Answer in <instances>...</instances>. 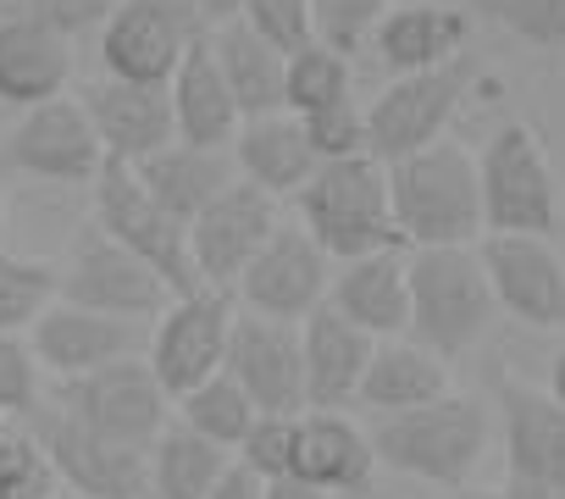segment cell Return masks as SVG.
Returning <instances> with one entry per match:
<instances>
[{
	"label": "cell",
	"instance_id": "6da1fadb",
	"mask_svg": "<svg viewBox=\"0 0 565 499\" xmlns=\"http://www.w3.org/2000/svg\"><path fill=\"white\" fill-rule=\"evenodd\" d=\"M493 411L471 394H444L422 411H399V416H377L372 422V449L377 466L433 482V488H466L471 471L488 460L493 444Z\"/></svg>",
	"mask_w": 565,
	"mask_h": 499
},
{
	"label": "cell",
	"instance_id": "7a4b0ae2",
	"mask_svg": "<svg viewBox=\"0 0 565 499\" xmlns=\"http://www.w3.org/2000/svg\"><path fill=\"white\" fill-rule=\"evenodd\" d=\"M388 200H394L405 250H444V244L482 238L477 156H466L449 139L388 161Z\"/></svg>",
	"mask_w": 565,
	"mask_h": 499
},
{
	"label": "cell",
	"instance_id": "3957f363",
	"mask_svg": "<svg viewBox=\"0 0 565 499\" xmlns=\"http://www.w3.org/2000/svg\"><path fill=\"white\" fill-rule=\"evenodd\" d=\"M295 205H300V227L333 262L405 250L399 222H394V200H388V161H377L372 150L344 156V161H322L317 178L295 194Z\"/></svg>",
	"mask_w": 565,
	"mask_h": 499
},
{
	"label": "cell",
	"instance_id": "277c9868",
	"mask_svg": "<svg viewBox=\"0 0 565 499\" xmlns=\"http://www.w3.org/2000/svg\"><path fill=\"white\" fill-rule=\"evenodd\" d=\"M493 284L471 244H444V250H411V333L449 367L482 344L493 328Z\"/></svg>",
	"mask_w": 565,
	"mask_h": 499
},
{
	"label": "cell",
	"instance_id": "5b68a950",
	"mask_svg": "<svg viewBox=\"0 0 565 499\" xmlns=\"http://www.w3.org/2000/svg\"><path fill=\"white\" fill-rule=\"evenodd\" d=\"M477 189H482V238L488 233L548 238L559 222V183H554L537 128H526V123L493 128V139L477 156Z\"/></svg>",
	"mask_w": 565,
	"mask_h": 499
},
{
	"label": "cell",
	"instance_id": "8992f818",
	"mask_svg": "<svg viewBox=\"0 0 565 499\" xmlns=\"http://www.w3.org/2000/svg\"><path fill=\"white\" fill-rule=\"evenodd\" d=\"M89 189H95V227L106 238H117L122 250H134V256L172 289V300L205 289L200 273H194V256H189V227L139 183L134 167L106 161Z\"/></svg>",
	"mask_w": 565,
	"mask_h": 499
},
{
	"label": "cell",
	"instance_id": "52a82bcc",
	"mask_svg": "<svg viewBox=\"0 0 565 499\" xmlns=\"http://www.w3.org/2000/svg\"><path fill=\"white\" fill-rule=\"evenodd\" d=\"M45 400L56 411H67L73 422H84L89 433L117 438V444H134V449H150L161 438V427L172 422V400L156 383V372H150L145 355H128V361H111L100 372L67 378Z\"/></svg>",
	"mask_w": 565,
	"mask_h": 499
},
{
	"label": "cell",
	"instance_id": "ba28073f",
	"mask_svg": "<svg viewBox=\"0 0 565 499\" xmlns=\"http://www.w3.org/2000/svg\"><path fill=\"white\" fill-rule=\"evenodd\" d=\"M471 84H477L471 56H455L449 67L388 78V89L366 106V150L377 161H399V156H416V150L438 145L444 128L455 123V112L466 106Z\"/></svg>",
	"mask_w": 565,
	"mask_h": 499
},
{
	"label": "cell",
	"instance_id": "9c48e42d",
	"mask_svg": "<svg viewBox=\"0 0 565 499\" xmlns=\"http://www.w3.org/2000/svg\"><path fill=\"white\" fill-rule=\"evenodd\" d=\"M106 167V145L84 112V100H45L18 112V123L0 134V172L40 178V183H95Z\"/></svg>",
	"mask_w": 565,
	"mask_h": 499
},
{
	"label": "cell",
	"instance_id": "30bf717a",
	"mask_svg": "<svg viewBox=\"0 0 565 499\" xmlns=\"http://www.w3.org/2000/svg\"><path fill=\"white\" fill-rule=\"evenodd\" d=\"M233 295L222 289H200V295H183L172 300L161 317H156V333L145 344V361L156 372V383L167 389V400L178 405L189 389L211 383L222 367H227V333H233Z\"/></svg>",
	"mask_w": 565,
	"mask_h": 499
},
{
	"label": "cell",
	"instance_id": "8fae6325",
	"mask_svg": "<svg viewBox=\"0 0 565 499\" xmlns=\"http://www.w3.org/2000/svg\"><path fill=\"white\" fill-rule=\"evenodd\" d=\"M29 427L45 444V455L56 466V482L67 493H84V499H150V449L100 438L84 422H73L67 411H56L51 400L29 416Z\"/></svg>",
	"mask_w": 565,
	"mask_h": 499
},
{
	"label": "cell",
	"instance_id": "7c38bea8",
	"mask_svg": "<svg viewBox=\"0 0 565 499\" xmlns=\"http://www.w3.org/2000/svg\"><path fill=\"white\" fill-rule=\"evenodd\" d=\"M282 227L277 216V194L233 178L194 222H189V256H194V273L205 289H222L233 295L238 278L255 267V256L271 244V233Z\"/></svg>",
	"mask_w": 565,
	"mask_h": 499
},
{
	"label": "cell",
	"instance_id": "4fadbf2b",
	"mask_svg": "<svg viewBox=\"0 0 565 499\" xmlns=\"http://www.w3.org/2000/svg\"><path fill=\"white\" fill-rule=\"evenodd\" d=\"M328 289H333V256L300 222H282L233 295H238V311H249V317L300 328L311 311L328 306Z\"/></svg>",
	"mask_w": 565,
	"mask_h": 499
},
{
	"label": "cell",
	"instance_id": "5bb4252c",
	"mask_svg": "<svg viewBox=\"0 0 565 499\" xmlns=\"http://www.w3.org/2000/svg\"><path fill=\"white\" fill-rule=\"evenodd\" d=\"M62 300L145 328V322H156L172 306V289L134 256V250H122L117 238H106L100 227H89L73 244V262L62 267Z\"/></svg>",
	"mask_w": 565,
	"mask_h": 499
},
{
	"label": "cell",
	"instance_id": "9a60e30c",
	"mask_svg": "<svg viewBox=\"0 0 565 499\" xmlns=\"http://www.w3.org/2000/svg\"><path fill=\"white\" fill-rule=\"evenodd\" d=\"M482 267L493 284L499 311L537 333H565V262L559 250L537 233H488L482 238Z\"/></svg>",
	"mask_w": 565,
	"mask_h": 499
},
{
	"label": "cell",
	"instance_id": "2e32d148",
	"mask_svg": "<svg viewBox=\"0 0 565 499\" xmlns=\"http://www.w3.org/2000/svg\"><path fill=\"white\" fill-rule=\"evenodd\" d=\"M266 416H300L311 411L306 400V350L295 322H266L238 311L227 333V367H222Z\"/></svg>",
	"mask_w": 565,
	"mask_h": 499
},
{
	"label": "cell",
	"instance_id": "e0dca14e",
	"mask_svg": "<svg viewBox=\"0 0 565 499\" xmlns=\"http://www.w3.org/2000/svg\"><path fill=\"white\" fill-rule=\"evenodd\" d=\"M493 422L504 471L521 482H543L565 493V405L548 389H532L521 378L493 383Z\"/></svg>",
	"mask_w": 565,
	"mask_h": 499
},
{
	"label": "cell",
	"instance_id": "ac0fdd59",
	"mask_svg": "<svg viewBox=\"0 0 565 499\" xmlns=\"http://www.w3.org/2000/svg\"><path fill=\"white\" fill-rule=\"evenodd\" d=\"M84 112L106 145V161L139 167L156 150H167L178 139V117H172V89L167 84H122V78H100L84 89Z\"/></svg>",
	"mask_w": 565,
	"mask_h": 499
},
{
	"label": "cell",
	"instance_id": "d6986e66",
	"mask_svg": "<svg viewBox=\"0 0 565 499\" xmlns=\"http://www.w3.org/2000/svg\"><path fill=\"white\" fill-rule=\"evenodd\" d=\"M29 344H34V355H40V367H45L51 383H67V378L100 372V367H111V361L145 355V350H139V322H117V317L67 306V300H56V306L29 328Z\"/></svg>",
	"mask_w": 565,
	"mask_h": 499
},
{
	"label": "cell",
	"instance_id": "ffe728a7",
	"mask_svg": "<svg viewBox=\"0 0 565 499\" xmlns=\"http://www.w3.org/2000/svg\"><path fill=\"white\" fill-rule=\"evenodd\" d=\"M328 306L372 339L411 333V250H377V256L333 262Z\"/></svg>",
	"mask_w": 565,
	"mask_h": 499
},
{
	"label": "cell",
	"instance_id": "44dd1931",
	"mask_svg": "<svg viewBox=\"0 0 565 499\" xmlns=\"http://www.w3.org/2000/svg\"><path fill=\"white\" fill-rule=\"evenodd\" d=\"M67 78H73V40H62L23 7L0 18V106L34 112L45 100H62Z\"/></svg>",
	"mask_w": 565,
	"mask_h": 499
},
{
	"label": "cell",
	"instance_id": "7402d4cb",
	"mask_svg": "<svg viewBox=\"0 0 565 499\" xmlns=\"http://www.w3.org/2000/svg\"><path fill=\"white\" fill-rule=\"evenodd\" d=\"M194 40L200 34H189L167 12L134 7V0H122L106 18V29L95 34L106 78H122V84H172V73H178V62Z\"/></svg>",
	"mask_w": 565,
	"mask_h": 499
},
{
	"label": "cell",
	"instance_id": "603a6c76",
	"mask_svg": "<svg viewBox=\"0 0 565 499\" xmlns=\"http://www.w3.org/2000/svg\"><path fill=\"white\" fill-rule=\"evenodd\" d=\"M300 350H306V400H311V411H344V405L361 400L366 367L377 355L372 333H361L333 306H322L300 322Z\"/></svg>",
	"mask_w": 565,
	"mask_h": 499
},
{
	"label": "cell",
	"instance_id": "cb8c5ba5",
	"mask_svg": "<svg viewBox=\"0 0 565 499\" xmlns=\"http://www.w3.org/2000/svg\"><path fill=\"white\" fill-rule=\"evenodd\" d=\"M372 471H377L372 433H361L339 411H300V422H295V477H306L311 488H322L333 499V493H366Z\"/></svg>",
	"mask_w": 565,
	"mask_h": 499
},
{
	"label": "cell",
	"instance_id": "d4e9b609",
	"mask_svg": "<svg viewBox=\"0 0 565 499\" xmlns=\"http://www.w3.org/2000/svg\"><path fill=\"white\" fill-rule=\"evenodd\" d=\"M471 40V18L455 7H438V0H405V7H388L383 23L372 29V45L383 56V67L394 78L405 73H427V67H449L455 56H466Z\"/></svg>",
	"mask_w": 565,
	"mask_h": 499
},
{
	"label": "cell",
	"instance_id": "484cf974",
	"mask_svg": "<svg viewBox=\"0 0 565 499\" xmlns=\"http://www.w3.org/2000/svg\"><path fill=\"white\" fill-rule=\"evenodd\" d=\"M233 167L244 183L282 200V194H300L322 161L295 112H271V117H244V128L233 134Z\"/></svg>",
	"mask_w": 565,
	"mask_h": 499
},
{
	"label": "cell",
	"instance_id": "4316f807",
	"mask_svg": "<svg viewBox=\"0 0 565 499\" xmlns=\"http://www.w3.org/2000/svg\"><path fill=\"white\" fill-rule=\"evenodd\" d=\"M172 117H178V139L183 145H205V150H233V134L244 128V112L205 45V34L183 51L178 73H172Z\"/></svg>",
	"mask_w": 565,
	"mask_h": 499
},
{
	"label": "cell",
	"instance_id": "83f0119b",
	"mask_svg": "<svg viewBox=\"0 0 565 499\" xmlns=\"http://www.w3.org/2000/svg\"><path fill=\"white\" fill-rule=\"evenodd\" d=\"M444 394H455L444 355H433L416 339H383L372 367H366V383H361L355 405H366L372 416H399V411H422Z\"/></svg>",
	"mask_w": 565,
	"mask_h": 499
},
{
	"label": "cell",
	"instance_id": "f1b7e54d",
	"mask_svg": "<svg viewBox=\"0 0 565 499\" xmlns=\"http://www.w3.org/2000/svg\"><path fill=\"white\" fill-rule=\"evenodd\" d=\"M134 172H139V183H145L183 227L238 178L233 150H205V145H183V139H172L167 150H156L150 161H139Z\"/></svg>",
	"mask_w": 565,
	"mask_h": 499
},
{
	"label": "cell",
	"instance_id": "f546056e",
	"mask_svg": "<svg viewBox=\"0 0 565 499\" xmlns=\"http://www.w3.org/2000/svg\"><path fill=\"white\" fill-rule=\"evenodd\" d=\"M205 45H211V56H216V67H222V78H227V89H233L244 117L289 112L282 106V73H289V56L271 51L244 18L205 29Z\"/></svg>",
	"mask_w": 565,
	"mask_h": 499
},
{
	"label": "cell",
	"instance_id": "4dcf8cb0",
	"mask_svg": "<svg viewBox=\"0 0 565 499\" xmlns=\"http://www.w3.org/2000/svg\"><path fill=\"white\" fill-rule=\"evenodd\" d=\"M233 455L211 438H200L194 427H183L178 416L161 427V438L150 444V499H211V488L227 477Z\"/></svg>",
	"mask_w": 565,
	"mask_h": 499
},
{
	"label": "cell",
	"instance_id": "1f68e13d",
	"mask_svg": "<svg viewBox=\"0 0 565 499\" xmlns=\"http://www.w3.org/2000/svg\"><path fill=\"white\" fill-rule=\"evenodd\" d=\"M172 416L183 422V427H194L200 438H211V444H222L233 460H238V444L249 438V427L260 422V411H255V400L227 378V372H216L211 383H200V389H189L178 405H172Z\"/></svg>",
	"mask_w": 565,
	"mask_h": 499
},
{
	"label": "cell",
	"instance_id": "d6a6232c",
	"mask_svg": "<svg viewBox=\"0 0 565 499\" xmlns=\"http://www.w3.org/2000/svg\"><path fill=\"white\" fill-rule=\"evenodd\" d=\"M62 300V273L51 262L0 250V333H29Z\"/></svg>",
	"mask_w": 565,
	"mask_h": 499
},
{
	"label": "cell",
	"instance_id": "836d02e7",
	"mask_svg": "<svg viewBox=\"0 0 565 499\" xmlns=\"http://www.w3.org/2000/svg\"><path fill=\"white\" fill-rule=\"evenodd\" d=\"M339 95H355V73H350V56L333 51L328 40L306 45L289 56V73H282V106H289L295 117L339 100Z\"/></svg>",
	"mask_w": 565,
	"mask_h": 499
},
{
	"label": "cell",
	"instance_id": "e575fe53",
	"mask_svg": "<svg viewBox=\"0 0 565 499\" xmlns=\"http://www.w3.org/2000/svg\"><path fill=\"white\" fill-rule=\"evenodd\" d=\"M62 482H56V466L45 455V444L34 438L29 422H7L0 427V499H51Z\"/></svg>",
	"mask_w": 565,
	"mask_h": 499
},
{
	"label": "cell",
	"instance_id": "d590c367",
	"mask_svg": "<svg viewBox=\"0 0 565 499\" xmlns=\"http://www.w3.org/2000/svg\"><path fill=\"white\" fill-rule=\"evenodd\" d=\"M40 405H45V367L29 333H0V416L29 422Z\"/></svg>",
	"mask_w": 565,
	"mask_h": 499
},
{
	"label": "cell",
	"instance_id": "8d00e7d4",
	"mask_svg": "<svg viewBox=\"0 0 565 499\" xmlns=\"http://www.w3.org/2000/svg\"><path fill=\"white\" fill-rule=\"evenodd\" d=\"M306 123V139L317 150V161H344V156H366V112L355 95H339L317 112L300 117Z\"/></svg>",
	"mask_w": 565,
	"mask_h": 499
},
{
	"label": "cell",
	"instance_id": "74e56055",
	"mask_svg": "<svg viewBox=\"0 0 565 499\" xmlns=\"http://www.w3.org/2000/svg\"><path fill=\"white\" fill-rule=\"evenodd\" d=\"M244 23L282 56H295L306 45H317V0H249L244 7Z\"/></svg>",
	"mask_w": 565,
	"mask_h": 499
},
{
	"label": "cell",
	"instance_id": "f35d334b",
	"mask_svg": "<svg viewBox=\"0 0 565 499\" xmlns=\"http://www.w3.org/2000/svg\"><path fill=\"white\" fill-rule=\"evenodd\" d=\"M477 7L493 12V23L510 29L521 45L565 51V0H477Z\"/></svg>",
	"mask_w": 565,
	"mask_h": 499
},
{
	"label": "cell",
	"instance_id": "ab89813d",
	"mask_svg": "<svg viewBox=\"0 0 565 499\" xmlns=\"http://www.w3.org/2000/svg\"><path fill=\"white\" fill-rule=\"evenodd\" d=\"M295 422L300 416H266L249 427V438L238 444V466H249L260 482H277V477H295Z\"/></svg>",
	"mask_w": 565,
	"mask_h": 499
},
{
	"label": "cell",
	"instance_id": "60d3db41",
	"mask_svg": "<svg viewBox=\"0 0 565 499\" xmlns=\"http://www.w3.org/2000/svg\"><path fill=\"white\" fill-rule=\"evenodd\" d=\"M388 0H317V34L333 45V51H355L361 40H372V29L383 23Z\"/></svg>",
	"mask_w": 565,
	"mask_h": 499
},
{
	"label": "cell",
	"instance_id": "b9f144b4",
	"mask_svg": "<svg viewBox=\"0 0 565 499\" xmlns=\"http://www.w3.org/2000/svg\"><path fill=\"white\" fill-rule=\"evenodd\" d=\"M18 7L29 12V18H40L45 29H56L62 40H89V34H100L106 29V18L122 7V0H18Z\"/></svg>",
	"mask_w": 565,
	"mask_h": 499
},
{
	"label": "cell",
	"instance_id": "7bdbcfd3",
	"mask_svg": "<svg viewBox=\"0 0 565 499\" xmlns=\"http://www.w3.org/2000/svg\"><path fill=\"white\" fill-rule=\"evenodd\" d=\"M211 499H266V482H260L249 466H238V460H233V466H227V477L211 488Z\"/></svg>",
	"mask_w": 565,
	"mask_h": 499
},
{
	"label": "cell",
	"instance_id": "ee69618b",
	"mask_svg": "<svg viewBox=\"0 0 565 499\" xmlns=\"http://www.w3.org/2000/svg\"><path fill=\"white\" fill-rule=\"evenodd\" d=\"M134 7L167 12V18H172V23H183L189 34H205V18H200V0H134Z\"/></svg>",
	"mask_w": 565,
	"mask_h": 499
},
{
	"label": "cell",
	"instance_id": "f6af8a7d",
	"mask_svg": "<svg viewBox=\"0 0 565 499\" xmlns=\"http://www.w3.org/2000/svg\"><path fill=\"white\" fill-rule=\"evenodd\" d=\"M266 499H328V493L311 488L306 477H277V482H266Z\"/></svg>",
	"mask_w": 565,
	"mask_h": 499
},
{
	"label": "cell",
	"instance_id": "bcb514c9",
	"mask_svg": "<svg viewBox=\"0 0 565 499\" xmlns=\"http://www.w3.org/2000/svg\"><path fill=\"white\" fill-rule=\"evenodd\" d=\"M244 7H249V0H200V18H205V29H216V23L244 18Z\"/></svg>",
	"mask_w": 565,
	"mask_h": 499
},
{
	"label": "cell",
	"instance_id": "7dc6e473",
	"mask_svg": "<svg viewBox=\"0 0 565 499\" xmlns=\"http://www.w3.org/2000/svg\"><path fill=\"white\" fill-rule=\"evenodd\" d=\"M504 499H565L559 488H543V482H521V477H504V488H499Z\"/></svg>",
	"mask_w": 565,
	"mask_h": 499
},
{
	"label": "cell",
	"instance_id": "c3c4849f",
	"mask_svg": "<svg viewBox=\"0 0 565 499\" xmlns=\"http://www.w3.org/2000/svg\"><path fill=\"white\" fill-rule=\"evenodd\" d=\"M548 394L565 405V344H559V355H554V372H548Z\"/></svg>",
	"mask_w": 565,
	"mask_h": 499
},
{
	"label": "cell",
	"instance_id": "681fc988",
	"mask_svg": "<svg viewBox=\"0 0 565 499\" xmlns=\"http://www.w3.org/2000/svg\"><path fill=\"white\" fill-rule=\"evenodd\" d=\"M444 499H504V493H488V488H471V482H466V488H449Z\"/></svg>",
	"mask_w": 565,
	"mask_h": 499
},
{
	"label": "cell",
	"instance_id": "f907efd6",
	"mask_svg": "<svg viewBox=\"0 0 565 499\" xmlns=\"http://www.w3.org/2000/svg\"><path fill=\"white\" fill-rule=\"evenodd\" d=\"M0 250H7V194H0Z\"/></svg>",
	"mask_w": 565,
	"mask_h": 499
},
{
	"label": "cell",
	"instance_id": "816d5d0a",
	"mask_svg": "<svg viewBox=\"0 0 565 499\" xmlns=\"http://www.w3.org/2000/svg\"><path fill=\"white\" fill-rule=\"evenodd\" d=\"M51 499H84V493H67V488H56V493H51Z\"/></svg>",
	"mask_w": 565,
	"mask_h": 499
},
{
	"label": "cell",
	"instance_id": "f5cc1de1",
	"mask_svg": "<svg viewBox=\"0 0 565 499\" xmlns=\"http://www.w3.org/2000/svg\"><path fill=\"white\" fill-rule=\"evenodd\" d=\"M0 427H7V416H0Z\"/></svg>",
	"mask_w": 565,
	"mask_h": 499
}]
</instances>
